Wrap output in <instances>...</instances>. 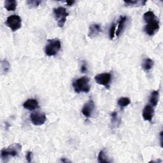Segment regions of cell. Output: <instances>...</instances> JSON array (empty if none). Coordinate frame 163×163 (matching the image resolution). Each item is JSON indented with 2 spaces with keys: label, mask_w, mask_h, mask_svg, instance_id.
<instances>
[{
  "label": "cell",
  "mask_w": 163,
  "mask_h": 163,
  "mask_svg": "<svg viewBox=\"0 0 163 163\" xmlns=\"http://www.w3.org/2000/svg\"><path fill=\"white\" fill-rule=\"evenodd\" d=\"M89 82V78L86 77H82L74 80L73 82V87L75 91L77 93L89 92L91 89Z\"/></svg>",
  "instance_id": "cell-1"
},
{
  "label": "cell",
  "mask_w": 163,
  "mask_h": 163,
  "mask_svg": "<svg viewBox=\"0 0 163 163\" xmlns=\"http://www.w3.org/2000/svg\"><path fill=\"white\" fill-rule=\"evenodd\" d=\"M22 146L19 143H16L10 145L8 148H3L1 151V157L4 162H7L10 156L16 157L19 154L21 150Z\"/></svg>",
  "instance_id": "cell-2"
},
{
  "label": "cell",
  "mask_w": 163,
  "mask_h": 163,
  "mask_svg": "<svg viewBox=\"0 0 163 163\" xmlns=\"http://www.w3.org/2000/svg\"><path fill=\"white\" fill-rule=\"evenodd\" d=\"M61 44L59 39L49 40L45 48V53L48 56H55L61 49Z\"/></svg>",
  "instance_id": "cell-3"
},
{
  "label": "cell",
  "mask_w": 163,
  "mask_h": 163,
  "mask_svg": "<svg viewBox=\"0 0 163 163\" xmlns=\"http://www.w3.org/2000/svg\"><path fill=\"white\" fill-rule=\"evenodd\" d=\"M54 16L55 17L56 20L58 21V25L60 28H63L66 21L67 17L69 16L68 12L66 9L63 7L54 8L53 10Z\"/></svg>",
  "instance_id": "cell-4"
},
{
  "label": "cell",
  "mask_w": 163,
  "mask_h": 163,
  "mask_svg": "<svg viewBox=\"0 0 163 163\" xmlns=\"http://www.w3.org/2000/svg\"><path fill=\"white\" fill-rule=\"evenodd\" d=\"M6 24L13 31H16L21 28V18L17 15L10 16L7 19Z\"/></svg>",
  "instance_id": "cell-5"
},
{
  "label": "cell",
  "mask_w": 163,
  "mask_h": 163,
  "mask_svg": "<svg viewBox=\"0 0 163 163\" xmlns=\"http://www.w3.org/2000/svg\"><path fill=\"white\" fill-rule=\"evenodd\" d=\"M96 83L104 86L106 88L110 87V84L112 80V75L110 73H103L98 74L94 77Z\"/></svg>",
  "instance_id": "cell-6"
},
{
  "label": "cell",
  "mask_w": 163,
  "mask_h": 163,
  "mask_svg": "<svg viewBox=\"0 0 163 163\" xmlns=\"http://www.w3.org/2000/svg\"><path fill=\"white\" fill-rule=\"evenodd\" d=\"M159 29V21L157 19L147 22L144 31L149 36H153Z\"/></svg>",
  "instance_id": "cell-7"
},
{
  "label": "cell",
  "mask_w": 163,
  "mask_h": 163,
  "mask_svg": "<svg viewBox=\"0 0 163 163\" xmlns=\"http://www.w3.org/2000/svg\"><path fill=\"white\" fill-rule=\"evenodd\" d=\"M30 119L32 123L35 126L43 125L47 120L45 114L39 112H33L30 115Z\"/></svg>",
  "instance_id": "cell-8"
},
{
  "label": "cell",
  "mask_w": 163,
  "mask_h": 163,
  "mask_svg": "<svg viewBox=\"0 0 163 163\" xmlns=\"http://www.w3.org/2000/svg\"><path fill=\"white\" fill-rule=\"evenodd\" d=\"M94 108H95L94 103L92 100H90L83 106L82 110V114L85 117H90L94 110Z\"/></svg>",
  "instance_id": "cell-9"
},
{
  "label": "cell",
  "mask_w": 163,
  "mask_h": 163,
  "mask_svg": "<svg viewBox=\"0 0 163 163\" xmlns=\"http://www.w3.org/2000/svg\"><path fill=\"white\" fill-rule=\"evenodd\" d=\"M154 108L152 105H147L143 110L142 115L145 120L147 121H152L153 116H154Z\"/></svg>",
  "instance_id": "cell-10"
},
{
  "label": "cell",
  "mask_w": 163,
  "mask_h": 163,
  "mask_svg": "<svg viewBox=\"0 0 163 163\" xmlns=\"http://www.w3.org/2000/svg\"><path fill=\"white\" fill-rule=\"evenodd\" d=\"M23 106L27 110H28L30 111H33L37 109V108L39 107V105L36 100L29 99L28 100H26L24 103Z\"/></svg>",
  "instance_id": "cell-11"
},
{
  "label": "cell",
  "mask_w": 163,
  "mask_h": 163,
  "mask_svg": "<svg viewBox=\"0 0 163 163\" xmlns=\"http://www.w3.org/2000/svg\"><path fill=\"white\" fill-rule=\"evenodd\" d=\"M102 31V30L101 28V26L100 24H93L91 25L88 36L90 38H94L99 35V34Z\"/></svg>",
  "instance_id": "cell-12"
},
{
  "label": "cell",
  "mask_w": 163,
  "mask_h": 163,
  "mask_svg": "<svg viewBox=\"0 0 163 163\" xmlns=\"http://www.w3.org/2000/svg\"><path fill=\"white\" fill-rule=\"evenodd\" d=\"M127 21V17L126 16H120L119 21H118V24H117V28L116 27V32L115 35L117 36H119L120 33H122V30H124L125 23Z\"/></svg>",
  "instance_id": "cell-13"
},
{
  "label": "cell",
  "mask_w": 163,
  "mask_h": 163,
  "mask_svg": "<svg viewBox=\"0 0 163 163\" xmlns=\"http://www.w3.org/2000/svg\"><path fill=\"white\" fill-rule=\"evenodd\" d=\"M159 93L158 91H153L151 94L150 96V101L151 104L153 106H156L158 101H159Z\"/></svg>",
  "instance_id": "cell-14"
},
{
  "label": "cell",
  "mask_w": 163,
  "mask_h": 163,
  "mask_svg": "<svg viewBox=\"0 0 163 163\" xmlns=\"http://www.w3.org/2000/svg\"><path fill=\"white\" fill-rule=\"evenodd\" d=\"M17 5V2L15 0H6L5 2V8L8 11H14Z\"/></svg>",
  "instance_id": "cell-15"
},
{
  "label": "cell",
  "mask_w": 163,
  "mask_h": 163,
  "mask_svg": "<svg viewBox=\"0 0 163 163\" xmlns=\"http://www.w3.org/2000/svg\"><path fill=\"white\" fill-rule=\"evenodd\" d=\"M154 66V61L150 59V58H147L143 60V64H142V68L143 70L146 72H148L151 70Z\"/></svg>",
  "instance_id": "cell-16"
},
{
  "label": "cell",
  "mask_w": 163,
  "mask_h": 163,
  "mask_svg": "<svg viewBox=\"0 0 163 163\" xmlns=\"http://www.w3.org/2000/svg\"><path fill=\"white\" fill-rule=\"evenodd\" d=\"M143 19L145 21V22H148L149 21H153L154 19H156L157 17L155 15V13L152 11H148L145 12L143 14Z\"/></svg>",
  "instance_id": "cell-17"
},
{
  "label": "cell",
  "mask_w": 163,
  "mask_h": 163,
  "mask_svg": "<svg viewBox=\"0 0 163 163\" xmlns=\"http://www.w3.org/2000/svg\"><path fill=\"white\" fill-rule=\"evenodd\" d=\"M117 103L119 106H120L121 108H124L130 105L131 101L128 98H120L119 99Z\"/></svg>",
  "instance_id": "cell-18"
},
{
  "label": "cell",
  "mask_w": 163,
  "mask_h": 163,
  "mask_svg": "<svg viewBox=\"0 0 163 163\" xmlns=\"http://www.w3.org/2000/svg\"><path fill=\"white\" fill-rule=\"evenodd\" d=\"M98 162H110V161L108 159L107 157L106 156L105 152L101 151L100 152L99 154H98Z\"/></svg>",
  "instance_id": "cell-19"
},
{
  "label": "cell",
  "mask_w": 163,
  "mask_h": 163,
  "mask_svg": "<svg viewBox=\"0 0 163 163\" xmlns=\"http://www.w3.org/2000/svg\"><path fill=\"white\" fill-rule=\"evenodd\" d=\"M41 3H42V2L38 1V0H28V1L26 2V3L28 4V5L31 8L38 7Z\"/></svg>",
  "instance_id": "cell-20"
},
{
  "label": "cell",
  "mask_w": 163,
  "mask_h": 163,
  "mask_svg": "<svg viewBox=\"0 0 163 163\" xmlns=\"http://www.w3.org/2000/svg\"><path fill=\"white\" fill-rule=\"evenodd\" d=\"M116 27H117V24L115 23H113L110 27V32H109V36L111 40H113L114 38L115 32H116Z\"/></svg>",
  "instance_id": "cell-21"
},
{
  "label": "cell",
  "mask_w": 163,
  "mask_h": 163,
  "mask_svg": "<svg viewBox=\"0 0 163 163\" xmlns=\"http://www.w3.org/2000/svg\"><path fill=\"white\" fill-rule=\"evenodd\" d=\"M2 69L3 71L6 72H8L9 69H10V64L7 60H4L2 63Z\"/></svg>",
  "instance_id": "cell-22"
},
{
  "label": "cell",
  "mask_w": 163,
  "mask_h": 163,
  "mask_svg": "<svg viewBox=\"0 0 163 163\" xmlns=\"http://www.w3.org/2000/svg\"><path fill=\"white\" fill-rule=\"evenodd\" d=\"M140 2L138 1H124V3L127 5V6H133V5H135L137 4H138V3H140Z\"/></svg>",
  "instance_id": "cell-23"
},
{
  "label": "cell",
  "mask_w": 163,
  "mask_h": 163,
  "mask_svg": "<svg viewBox=\"0 0 163 163\" xmlns=\"http://www.w3.org/2000/svg\"><path fill=\"white\" fill-rule=\"evenodd\" d=\"M33 156L32 152H30V151L28 152V153H27V154H26V159H27V161H28V162H31Z\"/></svg>",
  "instance_id": "cell-24"
},
{
  "label": "cell",
  "mask_w": 163,
  "mask_h": 163,
  "mask_svg": "<svg viewBox=\"0 0 163 163\" xmlns=\"http://www.w3.org/2000/svg\"><path fill=\"white\" fill-rule=\"evenodd\" d=\"M87 71V64L84 62L82 64V66H81V72L86 73Z\"/></svg>",
  "instance_id": "cell-25"
},
{
  "label": "cell",
  "mask_w": 163,
  "mask_h": 163,
  "mask_svg": "<svg viewBox=\"0 0 163 163\" xmlns=\"http://www.w3.org/2000/svg\"><path fill=\"white\" fill-rule=\"evenodd\" d=\"M111 116H112V122H115V121L117 120V113L115 112H113Z\"/></svg>",
  "instance_id": "cell-26"
},
{
  "label": "cell",
  "mask_w": 163,
  "mask_h": 163,
  "mask_svg": "<svg viewBox=\"0 0 163 163\" xmlns=\"http://www.w3.org/2000/svg\"><path fill=\"white\" fill-rule=\"evenodd\" d=\"M75 1H68L66 2V4L68 5V6H72L75 3Z\"/></svg>",
  "instance_id": "cell-27"
},
{
  "label": "cell",
  "mask_w": 163,
  "mask_h": 163,
  "mask_svg": "<svg viewBox=\"0 0 163 163\" xmlns=\"http://www.w3.org/2000/svg\"><path fill=\"white\" fill-rule=\"evenodd\" d=\"M160 138H161V147H162V131H161L160 133Z\"/></svg>",
  "instance_id": "cell-28"
}]
</instances>
